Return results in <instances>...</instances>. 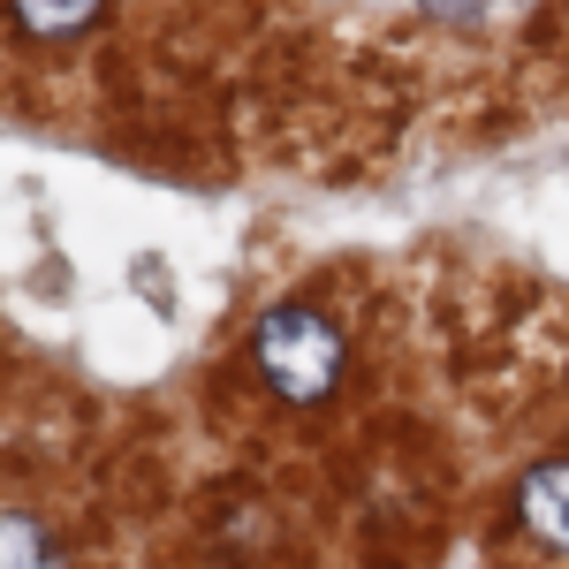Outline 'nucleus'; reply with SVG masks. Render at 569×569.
Returning <instances> with one entry per match:
<instances>
[{
  "label": "nucleus",
  "instance_id": "obj_4",
  "mask_svg": "<svg viewBox=\"0 0 569 569\" xmlns=\"http://www.w3.org/2000/svg\"><path fill=\"white\" fill-rule=\"evenodd\" d=\"M0 569H69V555L31 509H0Z\"/></svg>",
  "mask_w": 569,
  "mask_h": 569
},
{
  "label": "nucleus",
  "instance_id": "obj_2",
  "mask_svg": "<svg viewBox=\"0 0 569 569\" xmlns=\"http://www.w3.org/2000/svg\"><path fill=\"white\" fill-rule=\"evenodd\" d=\"M517 525H525L539 547L569 555V456H562V463H531V471H525V486H517Z\"/></svg>",
  "mask_w": 569,
  "mask_h": 569
},
{
  "label": "nucleus",
  "instance_id": "obj_3",
  "mask_svg": "<svg viewBox=\"0 0 569 569\" xmlns=\"http://www.w3.org/2000/svg\"><path fill=\"white\" fill-rule=\"evenodd\" d=\"M8 16L23 39H84L107 16V0H8Z\"/></svg>",
  "mask_w": 569,
  "mask_h": 569
},
{
  "label": "nucleus",
  "instance_id": "obj_1",
  "mask_svg": "<svg viewBox=\"0 0 569 569\" xmlns=\"http://www.w3.org/2000/svg\"><path fill=\"white\" fill-rule=\"evenodd\" d=\"M251 365H259V380L281 402L311 410V402H327V395L342 388L350 342H342V327L319 305H273L259 319V335H251Z\"/></svg>",
  "mask_w": 569,
  "mask_h": 569
}]
</instances>
